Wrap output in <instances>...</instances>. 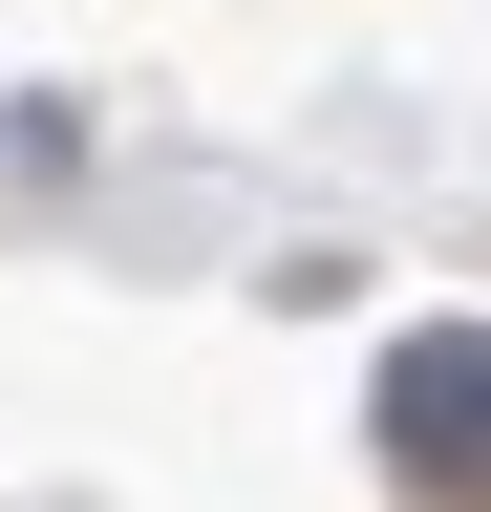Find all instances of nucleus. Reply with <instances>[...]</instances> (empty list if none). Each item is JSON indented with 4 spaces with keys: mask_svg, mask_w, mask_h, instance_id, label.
<instances>
[{
    "mask_svg": "<svg viewBox=\"0 0 491 512\" xmlns=\"http://www.w3.org/2000/svg\"><path fill=\"white\" fill-rule=\"evenodd\" d=\"M363 448H385L406 512H491V320H406L385 384H363Z\"/></svg>",
    "mask_w": 491,
    "mask_h": 512,
    "instance_id": "f257e3e1",
    "label": "nucleus"
}]
</instances>
